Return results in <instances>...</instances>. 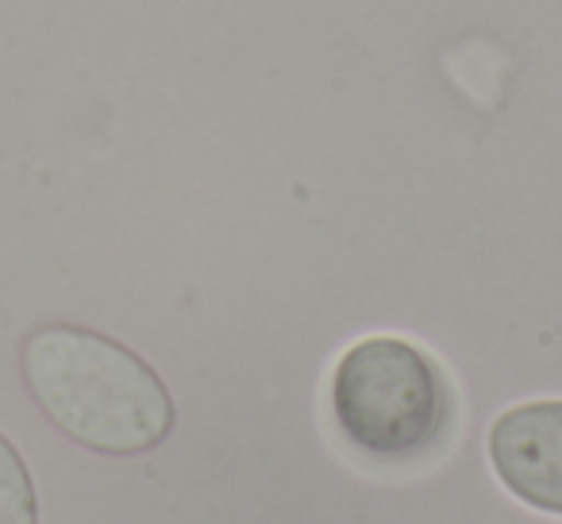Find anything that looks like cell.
<instances>
[{"label": "cell", "instance_id": "6da1fadb", "mask_svg": "<svg viewBox=\"0 0 562 524\" xmlns=\"http://www.w3.org/2000/svg\"><path fill=\"white\" fill-rule=\"evenodd\" d=\"M35 405L78 447L112 459L147 455L173 432V398L158 370L120 339L81 324H47L20 352Z\"/></svg>", "mask_w": 562, "mask_h": 524}, {"label": "cell", "instance_id": "277c9868", "mask_svg": "<svg viewBox=\"0 0 562 524\" xmlns=\"http://www.w3.org/2000/svg\"><path fill=\"white\" fill-rule=\"evenodd\" d=\"M0 524H43L40 490L20 447L0 432Z\"/></svg>", "mask_w": 562, "mask_h": 524}, {"label": "cell", "instance_id": "3957f363", "mask_svg": "<svg viewBox=\"0 0 562 524\" xmlns=\"http://www.w3.org/2000/svg\"><path fill=\"white\" fill-rule=\"evenodd\" d=\"M485 455L520 505L562 516V398L524 401L490 424Z\"/></svg>", "mask_w": 562, "mask_h": 524}, {"label": "cell", "instance_id": "7a4b0ae2", "mask_svg": "<svg viewBox=\"0 0 562 524\" xmlns=\"http://www.w3.org/2000/svg\"><path fill=\"white\" fill-rule=\"evenodd\" d=\"M328 413L355 455L413 467L447 444L459 398L443 363L405 336H367L336 359Z\"/></svg>", "mask_w": 562, "mask_h": 524}]
</instances>
